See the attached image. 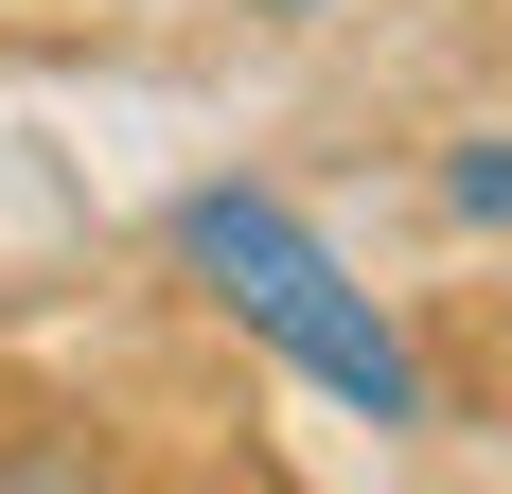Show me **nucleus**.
I'll return each instance as SVG.
<instances>
[{"instance_id":"obj_1","label":"nucleus","mask_w":512,"mask_h":494,"mask_svg":"<svg viewBox=\"0 0 512 494\" xmlns=\"http://www.w3.org/2000/svg\"><path fill=\"white\" fill-rule=\"evenodd\" d=\"M177 247H195V283L230 300V318L283 353V371H318V389H336V406H371V424H424L407 336L354 300V265H336V247H318L283 195H265V177H212V195L177 212Z\"/></svg>"},{"instance_id":"obj_2","label":"nucleus","mask_w":512,"mask_h":494,"mask_svg":"<svg viewBox=\"0 0 512 494\" xmlns=\"http://www.w3.org/2000/svg\"><path fill=\"white\" fill-rule=\"evenodd\" d=\"M442 212H460V230H512V124H495V142H460V159H442Z\"/></svg>"},{"instance_id":"obj_3","label":"nucleus","mask_w":512,"mask_h":494,"mask_svg":"<svg viewBox=\"0 0 512 494\" xmlns=\"http://www.w3.org/2000/svg\"><path fill=\"white\" fill-rule=\"evenodd\" d=\"M283 18H318V0H283Z\"/></svg>"}]
</instances>
